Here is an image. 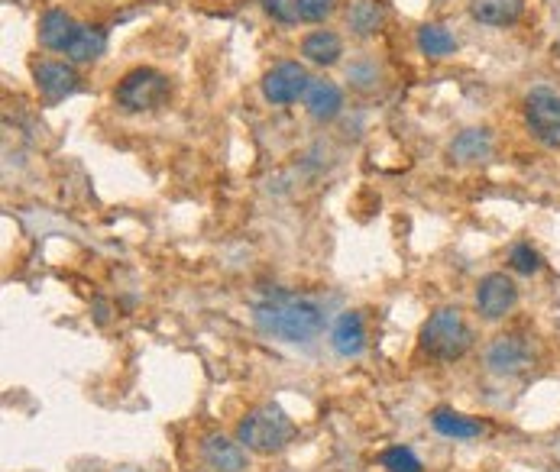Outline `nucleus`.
Returning <instances> with one entry per match:
<instances>
[{"label":"nucleus","mask_w":560,"mask_h":472,"mask_svg":"<svg viewBox=\"0 0 560 472\" xmlns=\"http://www.w3.org/2000/svg\"><path fill=\"white\" fill-rule=\"evenodd\" d=\"M431 427L441 437H450V440H473V437L483 434V424L480 421L467 418V414H460L454 408H434L431 411Z\"/></svg>","instance_id":"obj_16"},{"label":"nucleus","mask_w":560,"mask_h":472,"mask_svg":"<svg viewBox=\"0 0 560 472\" xmlns=\"http://www.w3.org/2000/svg\"><path fill=\"white\" fill-rule=\"evenodd\" d=\"M33 78H36L39 94H43L49 104H59L68 94L78 91V72L72 68V62H39Z\"/></svg>","instance_id":"obj_9"},{"label":"nucleus","mask_w":560,"mask_h":472,"mask_svg":"<svg viewBox=\"0 0 560 472\" xmlns=\"http://www.w3.org/2000/svg\"><path fill=\"white\" fill-rule=\"evenodd\" d=\"M331 346L344 359H353L366 350V321L360 311H347L337 317V324L331 330Z\"/></svg>","instance_id":"obj_11"},{"label":"nucleus","mask_w":560,"mask_h":472,"mask_svg":"<svg viewBox=\"0 0 560 472\" xmlns=\"http://www.w3.org/2000/svg\"><path fill=\"white\" fill-rule=\"evenodd\" d=\"M509 266L518 272V275H535L541 269V256L531 249V243H515L509 249Z\"/></svg>","instance_id":"obj_23"},{"label":"nucleus","mask_w":560,"mask_h":472,"mask_svg":"<svg viewBox=\"0 0 560 472\" xmlns=\"http://www.w3.org/2000/svg\"><path fill=\"white\" fill-rule=\"evenodd\" d=\"M421 353L441 363H454L473 346V330L460 308H437L418 333Z\"/></svg>","instance_id":"obj_3"},{"label":"nucleus","mask_w":560,"mask_h":472,"mask_svg":"<svg viewBox=\"0 0 560 472\" xmlns=\"http://www.w3.org/2000/svg\"><path fill=\"white\" fill-rule=\"evenodd\" d=\"M525 10V0H473L470 13L483 26H512Z\"/></svg>","instance_id":"obj_17"},{"label":"nucleus","mask_w":560,"mask_h":472,"mask_svg":"<svg viewBox=\"0 0 560 472\" xmlns=\"http://www.w3.org/2000/svg\"><path fill=\"white\" fill-rule=\"evenodd\" d=\"M347 81L357 91H376L379 88V68L370 62V59H363V62H353L350 68H347Z\"/></svg>","instance_id":"obj_22"},{"label":"nucleus","mask_w":560,"mask_h":472,"mask_svg":"<svg viewBox=\"0 0 560 472\" xmlns=\"http://www.w3.org/2000/svg\"><path fill=\"white\" fill-rule=\"evenodd\" d=\"M266 10L272 13V17H279V20H285V23H292V20H298V13H295V4L289 7V4H285V0H266Z\"/></svg>","instance_id":"obj_25"},{"label":"nucleus","mask_w":560,"mask_h":472,"mask_svg":"<svg viewBox=\"0 0 560 472\" xmlns=\"http://www.w3.org/2000/svg\"><path fill=\"white\" fill-rule=\"evenodd\" d=\"M486 366L496 376H515L528 366V346L518 337H496V343L486 350Z\"/></svg>","instance_id":"obj_12"},{"label":"nucleus","mask_w":560,"mask_h":472,"mask_svg":"<svg viewBox=\"0 0 560 472\" xmlns=\"http://www.w3.org/2000/svg\"><path fill=\"white\" fill-rule=\"evenodd\" d=\"M253 324L272 340L311 343L324 330V311L311 298H298L292 291H272L253 304Z\"/></svg>","instance_id":"obj_1"},{"label":"nucleus","mask_w":560,"mask_h":472,"mask_svg":"<svg viewBox=\"0 0 560 472\" xmlns=\"http://www.w3.org/2000/svg\"><path fill=\"white\" fill-rule=\"evenodd\" d=\"M334 7H337V0H295L298 20H305V23H324L334 13Z\"/></svg>","instance_id":"obj_24"},{"label":"nucleus","mask_w":560,"mask_h":472,"mask_svg":"<svg viewBox=\"0 0 560 472\" xmlns=\"http://www.w3.org/2000/svg\"><path fill=\"white\" fill-rule=\"evenodd\" d=\"M525 123L541 146L560 149V94L551 88H531L525 94Z\"/></svg>","instance_id":"obj_5"},{"label":"nucleus","mask_w":560,"mask_h":472,"mask_svg":"<svg viewBox=\"0 0 560 472\" xmlns=\"http://www.w3.org/2000/svg\"><path fill=\"white\" fill-rule=\"evenodd\" d=\"M201 463L211 472H247L250 469V450L240 440L227 434H208L201 437Z\"/></svg>","instance_id":"obj_8"},{"label":"nucleus","mask_w":560,"mask_h":472,"mask_svg":"<svg viewBox=\"0 0 560 472\" xmlns=\"http://www.w3.org/2000/svg\"><path fill=\"white\" fill-rule=\"evenodd\" d=\"M305 110L311 120L331 123L340 110H344V91L327 78H311V85L305 91Z\"/></svg>","instance_id":"obj_10"},{"label":"nucleus","mask_w":560,"mask_h":472,"mask_svg":"<svg viewBox=\"0 0 560 472\" xmlns=\"http://www.w3.org/2000/svg\"><path fill=\"white\" fill-rule=\"evenodd\" d=\"M302 55L305 62L318 65V68H331L340 62V55H344V39L331 30H314L302 39Z\"/></svg>","instance_id":"obj_15"},{"label":"nucleus","mask_w":560,"mask_h":472,"mask_svg":"<svg viewBox=\"0 0 560 472\" xmlns=\"http://www.w3.org/2000/svg\"><path fill=\"white\" fill-rule=\"evenodd\" d=\"M237 440L259 456L282 453L295 440V421L282 411V405L266 401V405L243 414V421L237 424Z\"/></svg>","instance_id":"obj_2"},{"label":"nucleus","mask_w":560,"mask_h":472,"mask_svg":"<svg viewBox=\"0 0 560 472\" xmlns=\"http://www.w3.org/2000/svg\"><path fill=\"white\" fill-rule=\"evenodd\" d=\"M172 85L169 78L159 72V68H130V72L117 81L114 88V101L124 114H149V110H159L169 101Z\"/></svg>","instance_id":"obj_4"},{"label":"nucleus","mask_w":560,"mask_h":472,"mask_svg":"<svg viewBox=\"0 0 560 472\" xmlns=\"http://www.w3.org/2000/svg\"><path fill=\"white\" fill-rule=\"evenodd\" d=\"M75 30H78V23L68 17L65 10H46L43 17H39V46L49 52H65Z\"/></svg>","instance_id":"obj_14"},{"label":"nucleus","mask_w":560,"mask_h":472,"mask_svg":"<svg viewBox=\"0 0 560 472\" xmlns=\"http://www.w3.org/2000/svg\"><path fill=\"white\" fill-rule=\"evenodd\" d=\"M379 466L386 472H425L412 447H389L379 456Z\"/></svg>","instance_id":"obj_21"},{"label":"nucleus","mask_w":560,"mask_h":472,"mask_svg":"<svg viewBox=\"0 0 560 472\" xmlns=\"http://www.w3.org/2000/svg\"><path fill=\"white\" fill-rule=\"evenodd\" d=\"M515 304H518V285L512 282V275L489 272L476 285V311L489 324L505 321L515 311Z\"/></svg>","instance_id":"obj_6"},{"label":"nucleus","mask_w":560,"mask_h":472,"mask_svg":"<svg viewBox=\"0 0 560 472\" xmlns=\"http://www.w3.org/2000/svg\"><path fill=\"white\" fill-rule=\"evenodd\" d=\"M308 85L311 78L302 62H279L263 75V97L269 104L285 107V104H295L298 97H305Z\"/></svg>","instance_id":"obj_7"},{"label":"nucleus","mask_w":560,"mask_h":472,"mask_svg":"<svg viewBox=\"0 0 560 472\" xmlns=\"http://www.w3.org/2000/svg\"><path fill=\"white\" fill-rule=\"evenodd\" d=\"M418 49H421V55H428V59H447V55L457 52V39L450 36L444 26L425 23L418 30Z\"/></svg>","instance_id":"obj_20"},{"label":"nucleus","mask_w":560,"mask_h":472,"mask_svg":"<svg viewBox=\"0 0 560 472\" xmlns=\"http://www.w3.org/2000/svg\"><path fill=\"white\" fill-rule=\"evenodd\" d=\"M382 20H386V13H382L379 0H357V4H350L347 10V26L353 36L360 39H370L382 30Z\"/></svg>","instance_id":"obj_19"},{"label":"nucleus","mask_w":560,"mask_h":472,"mask_svg":"<svg viewBox=\"0 0 560 472\" xmlns=\"http://www.w3.org/2000/svg\"><path fill=\"white\" fill-rule=\"evenodd\" d=\"M489 152H493V136H489V130H463L457 140L450 143V159L460 165L483 162L489 159Z\"/></svg>","instance_id":"obj_18"},{"label":"nucleus","mask_w":560,"mask_h":472,"mask_svg":"<svg viewBox=\"0 0 560 472\" xmlns=\"http://www.w3.org/2000/svg\"><path fill=\"white\" fill-rule=\"evenodd\" d=\"M104 49H107V33L101 30V26L81 23L72 36V43L65 46V59L72 65H91L101 59Z\"/></svg>","instance_id":"obj_13"}]
</instances>
